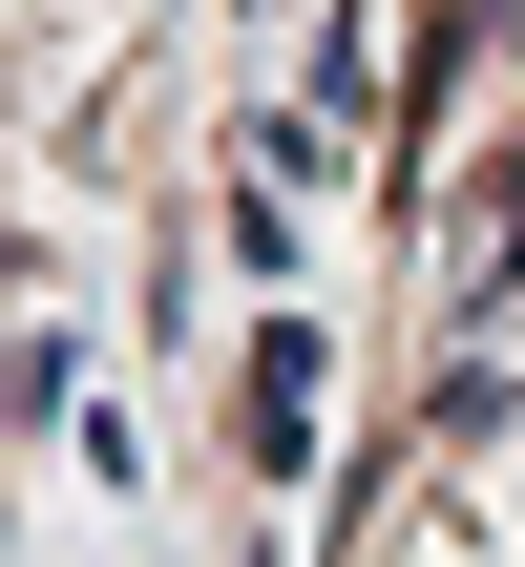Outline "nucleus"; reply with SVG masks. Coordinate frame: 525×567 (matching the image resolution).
<instances>
[{"label":"nucleus","mask_w":525,"mask_h":567,"mask_svg":"<svg viewBox=\"0 0 525 567\" xmlns=\"http://www.w3.org/2000/svg\"><path fill=\"white\" fill-rule=\"evenodd\" d=\"M253 463H316V337L295 316L253 337Z\"/></svg>","instance_id":"obj_1"}]
</instances>
